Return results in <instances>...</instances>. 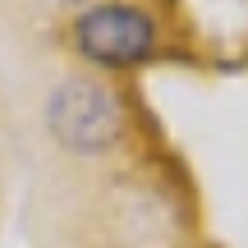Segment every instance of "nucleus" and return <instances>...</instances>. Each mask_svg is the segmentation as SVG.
Wrapping results in <instances>:
<instances>
[{
	"instance_id": "1",
	"label": "nucleus",
	"mask_w": 248,
	"mask_h": 248,
	"mask_svg": "<svg viewBox=\"0 0 248 248\" xmlns=\"http://www.w3.org/2000/svg\"><path fill=\"white\" fill-rule=\"evenodd\" d=\"M124 115L106 83L97 78H69L51 97V133L74 152H101L120 138Z\"/></svg>"
},
{
	"instance_id": "2",
	"label": "nucleus",
	"mask_w": 248,
	"mask_h": 248,
	"mask_svg": "<svg viewBox=\"0 0 248 248\" xmlns=\"http://www.w3.org/2000/svg\"><path fill=\"white\" fill-rule=\"evenodd\" d=\"M74 42L88 60L106 64V69H124V64H138L152 55V18L133 5H101L88 9L74 28Z\"/></svg>"
}]
</instances>
